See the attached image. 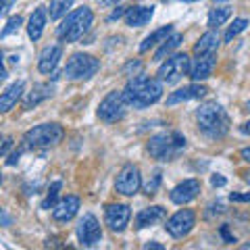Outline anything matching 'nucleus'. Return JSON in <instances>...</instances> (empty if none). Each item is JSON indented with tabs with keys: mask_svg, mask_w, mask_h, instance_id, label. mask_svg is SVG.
Instances as JSON below:
<instances>
[{
	"mask_svg": "<svg viewBox=\"0 0 250 250\" xmlns=\"http://www.w3.org/2000/svg\"><path fill=\"white\" fill-rule=\"evenodd\" d=\"M140 71H142V62L140 61H134V62H127V65H125V73H134V77L136 75H140Z\"/></svg>",
	"mask_w": 250,
	"mask_h": 250,
	"instance_id": "32",
	"label": "nucleus"
},
{
	"mask_svg": "<svg viewBox=\"0 0 250 250\" xmlns=\"http://www.w3.org/2000/svg\"><path fill=\"white\" fill-rule=\"evenodd\" d=\"M194 225H196V213L190 208H182L173 217L167 219L165 229L171 238H184L194 229Z\"/></svg>",
	"mask_w": 250,
	"mask_h": 250,
	"instance_id": "9",
	"label": "nucleus"
},
{
	"mask_svg": "<svg viewBox=\"0 0 250 250\" xmlns=\"http://www.w3.org/2000/svg\"><path fill=\"white\" fill-rule=\"evenodd\" d=\"M125 13H127V9H123V6H119L117 11H113V13H111V17H108V21H117V19L125 17Z\"/></svg>",
	"mask_w": 250,
	"mask_h": 250,
	"instance_id": "37",
	"label": "nucleus"
},
{
	"mask_svg": "<svg viewBox=\"0 0 250 250\" xmlns=\"http://www.w3.org/2000/svg\"><path fill=\"white\" fill-rule=\"evenodd\" d=\"M246 27H248V21H246V19H242V17H240V19H233V23L228 27V31H225V42H231L233 38L240 36Z\"/></svg>",
	"mask_w": 250,
	"mask_h": 250,
	"instance_id": "29",
	"label": "nucleus"
},
{
	"mask_svg": "<svg viewBox=\"0 0 250 250\" xmlns=\"http://www.w3.org/2000/svg\"><path fill=\"white\" fill-rule=\"evenodd\" d=\"M210 184H213V188H223L225 184H228V179H225L223 175H213L210 177Z\"/></svg>",
	"mask_w": 250,
	"mask_h": 250,
	"instance_id": "33",
	"label": "nucleus"
},
{
	"mask_svg": "<svg viewBox=\"0 0 250 250\" xmlns=\"http://www.w3.org/2000/svg\"><path fill=\"white\" fill-rule=\"evenodd\" d=\"M80 210V198L77 196H65L62 200H59L57 205L52 207V217L54 221H71Z\"/></svg>",
	"mask_w": 250,
	"mask_h": 250,
	"instance_id": "16",
	"label": "nucleus"
},
{
	"mask_svg": "<svg viewBox=\"0 0 250 250\" xmlns=\"http://www.w3.org/2000/svg\"><path fill=\"white\" fill-rule=\"evenodd\" d=\"M171 34H173V25H165V27H161V29H156L152 31L150 36H146L144 38V42L140 44V52H148L150 48H154V46H159L165 38H169Z\"/></svg>",
	"mask_w": 250,
	"mask_h": 250,
	"instance_id": "24",
	"label": "nucleus"
},
{
	"mask_svg": "<svg viewBox=\"0 0 250 250\" xmlns=\"http://www.w3.org/2000/svg\"><path fill=\"white\" fill-rule=\"evenodd\" d=\"M6 77H9V71H6V67H4V57H2V52H0V83H2Z\"/></svg>",
	"mask_w": 250,
	"mask_h": 250,
	"instance_id": "36",
	"label": "nucleus"
},
{
	"mask_svg": "<svg viewBox=\"0 0 250 250\" xmlns=\"http://www.w3.org/2000/svg\"><path fill=\"white\" fill-rule=\"evenodd\" d=\"M125 113H127V103L123 98V92H108L103 98V103L98 106V117L104 123H117L121 121Z\"/></svg>",
	"mask_w": 250,
	"mask_h": 250,
	"instance_id": "8",
	"label": "nucleus"
},
{
	"mask_svg": "<svg viewBox=\"0 0 250 250\" xmlns=\"http://www.w3.org/2000/svg\"><path fill=\"white\" fill-rule=\"evenodd\" d=\"M165 215H167V213H165V208L159 207V205L148 207V208H142V210L138 213V217H136V228H138V229L150 228V225L163 221V219H165Z\"/></svg>",
	"mask_w": 250,
	"mask_h": 250,
	"instance_id": "21",
	"label": "nucleus"
},
{
	"mask_svg": "<svg viewBox=\"0 0 250 250\" xmlns=\"http://www.w3.org/2000/svg\"><path fill=\"white\" fill-rule=\"evenodd\" d=\"M229 17H231V9H229V6H217V9H213L208 13V27L217 29L219 25H223V23L228 21Z\"/></svg>",
	"mask_w": 250,
	"mask_h": 250,
	"instance_id": "26",
	"label": "nucleus"
},
{
	"mask_svg": "<svg viewBox=\"0 0 250 250\" xmlns=\"http://www.w3.org/2000/svg\"><path fill=\"white\" fill-rule=\"evenodd\" d=\"M61 57H62V46L61 44L46 46V48L42 50V54H40V59H38V71L44 73V75L52 73L54 69H57Z\"/></svg>",
	"mask_w": 250,
	"mask_h": 250,
	"instance_id": "15",
	"label": "nucleus"
},
{
	"mask_svg": "<svg viewBox=\"0 0 250 250\" xmlns=\"http://www.w3.org/2000/svg\"><path fill=\"white\" fill-rule=\"evenodd\" d=\"M100 6H115L117 2H121V0H96Z\"/></svg>",
	"mask_w": 250,
	"mask_h": 250,
	"instance_id": "42",
	"label": "nucleus"
},
{
	"mask_svg": "<svg viewBox=\"0 0 250 250\" xmlns=\"http://www.w3.org/2000/svg\"><path fill=\"white\" fill-rule=\"evenodd\" d=\"M131 219V208L127 205H108L104 208V221L113 231H123L129 225Z\"/></svg>",
	"mask_w": 250,
	"mask_h": 250,
	"instance_id": "12",
	"label": "nucleus"
},
{
	"mask_svg": "<svg viewBox=\"0 0 250 250\" xmlns=\"http://www.w3.org/2000/svg\"><path fill=\"white\" fill-rule=\"evenodd\" d=\"M229 200L231 202H250V192L248 194H231Z\"/></svg>",
	"mask_w": 250,
	"mask_h": 250,
	"instance_id": "35",
	"label": "nucleus"
},
{
	"mask_svg": "<svg viewBox=\"0 0 250 250\" xmlns=\"http://www.w3.org/2000/svg\"><path fill=\"white\" fill-rule=\"evenodd\" d=\"M221 236L225 238V242H229V244H233V242H236V238H233V236H229V231H228V225H223V228H221Z\"/></svg>",
	"mask_w": 250,
	"mask_h": 250,
	"instance_id": "39",
	"label": "nucleus"
},
{
	"mask_svg": "<svg viewBox=\"0 0 250 250\" xmlns=\"http://www.w3.org/2000/svg\"><path fill=\"white\" fill-rule=\"evenodd\" d=\"M100 69V61L92 54H85V52H75L71 54V59L67 61L65 65V77L71 82H83V80H90L92 75H96Z\"/></svg>",
	"mask_w": 250,
	"mask_h": 250,
	"instance_id": "6",
	"label": "nucleus"
},
{
	"mask_svg": "<svg viewBox=\"0 0 250 250\" xmlns=\"http://www.w3.org/2000/svg\"><path fill=\"white\" fill-rule=\"evenodd\" d=\"M198 194H200L198 179H184L182 184H177L173 190L169 192V198H171V202H175V205H188V202H192Z\"/></svg>",
	"mask_w": 250,
	"mask_h": 250,
	"instance_id": "14",
	"label": "nucleus"
},
{
	"mask_svg": "<svg viewBox=\"0 0 250 250\" xmlns=\"http://www.w3.org/2000/svg\"><path fill=\"white\" fill-rule=\"evenodd\" d=\"M182 40H184V36H182V34H171L169 38H165V40L161 42V46H159V50H156V54H154V61H163L165 57H171V52H173L175 48H179Z\"/></svg>",
	"mask_w": 250,
	"mask_h": 250,
	"instance_id": "25",
	"label": "nucleus"
},
{
	"mask_svg": "<svg viewBox=\"0 0 250 250\" xmlns=\"http://www.w3.org/2000/svg\"><path fill=\"white\" fill-rule=\"evenodd\" d=\"M140 186H142L140 169L136 165H131V163H127L115 179V190L119 194H123V196H134V194H138Z\"/></svg>",
	"mask_w": 250,
	"mask_h": 250,
	"instance_id": "11",
	"label": "nucleus"
},
{
	"mask_svg": "<svg viewBox=\"0 0 250 250\" xmlns=\"http://www.w3.org/2000/svg\"><path fill=\"white\" fill-rule=\"evenodd\" d=\"M196 123L202 136L210 140H221L229 131V115L219 103H205L196 108Z\"/></svg>",
	"mask_w": 250,
	"mask_h": 250,
	"instance_id": "2",
	"label": "nucleus"
},
{
	"mask_svg": "<svg viewBox=\"0 0 250 250\" xmlns=\"http://www.w3.org/2000/svg\"><path fill=\"white\" fill-rule=\"evenodd\" d=\"M154 15V6H129L125 13V23L129 27H144L146 23H150Z\"/></svg>",
	"mask_w": 250,
	"mask_h": 250,
	"instance_id": "19",
	"label": "nucleus"
},
{
	"mask_svg": "<svg viewBox=\"0 0 250 250\" xmlns=\"http://www.w3.org/2000/svg\"><path fill=\"white\" fill-rule=\"evenodd\" d=\"M94 23V13L88 6H80L67 15L62 23L57 27V38L61 42H77L88 34V29Z\"/></svg>",
	"mask_w": 250,
	"mask_h": 250,
	"instance_id": "3",
	"label": "nucleus"
},
{
	"mask_svg": "<svg viewBox=\"0 0 250 250\" xmlns=\"http://www.w3.org/2000/svg\"><path fill=\"white\" fill-rule=\"evenodd\" d=\"M61 188H62L61 182H54V184L48 188V194H46V198L42 200V208H44V210H50L54 205H57V198H59Z\"/></svg>",
	"mask_w": 250,
	"mask_h": 250,
	"instance_id": "28",
	"label": "nucleus"
},
{
	"mask_svg": "<svg viewBox=\"0 0 250 250\" xmlns=\"http://www.w3.org/2000/svg\"><path fill=\"white\" fill-rule=\"evenodd\" d=\"M240 156H242V159H244L246 163H250V146H248V148H242V150H240Z\"/></svg>",
	"mask_w": 250,
	"mask_h": 250,
	"instance_id": "43",
	"label": "nucleus"
},
{
	"mask_svg": "<svg viewBox=\"0 0 250 250\" xmlns=\"http://www.w3.org/2000/svg\"><path fill=\"white\" fill-rule=\"evenodd\" d=\"M21 152H23V150H17V152H13V154L9 156V161H6V163H9V165H15V163H17V161H19V156H21Z\"/></svg>",
	"mask_w": 250,
	"mask_h": 250,
	"instance_id": "41",
	"label": "nucleus"
},
{
	"mask_svg": "<svg viewBox=\"0 0 250 250\" xmlns=\"http://www.w3.org/2000/svg\"><path fill=\"white\" fill-rule=\"evenodd\" d=\"M15 4V0H0V15L9 13V9Z\"/></svg>",
	"mask_w": 250,
	"mask_h": 250,
	"instance_id": "38",
	"label": "nucleus"
},
{
	"mask_svg": "<svg viewBox=\"0 0 250 250\" xmlns=\"http://www.w3.org/2000/svg\"><path fill=\"white\" fill-rule=\"evenodd\" d=\"M246 108H248V111H250V100H248V103H246Z\"/></svg>",
	"mask_w": 250,
	"mask_h": 250,
	"instance_id": "48",
	"label": "nucleus"
},
{
	"mask_svg": "<svg viewBox=\"0 0 250 250\" xmlns=\"http://www.w3.org/2000/svg\"><path fill=\"white\" fill-rule=\"evenodd\" d=\"M182 2H198V0H182Z\"/></svg>",
	"mask_w": 250,
	"mask_h": 250,
	"instance_id": "47",
	"label": "nucleus"
},
{
	"mask_svg": "<svg viewBox=\"0 0 250 250\" xmlns=\"http://www.w3.org/2000/svg\"><path fill=\"white\" fill-rule=\"evenodd\" d=\"M242 248H244V250H250V242H248V244H244V246H242Z\"/></svg>",
	"mask_w": 250,
	"mask_h": 250,
	"instance_id": "46",
	"label": "nucleus"
},
{
	"mask_svg": "<svg viewBox=\"0 0 250 250\" xmlns=\"http://www.w3.org/2000/svg\"><path fill=\"white\" fill-rule=\"evenodd\" d=\"M159 184H161V171H156V173L152 175L150 182L144 186V192H146V194H154V192H156V188H159Z\"/></svg>",
	"mask_w": 250,
	"mask_h": 250,
	"instance_id": "31",
	"label": "nucleus"
},
{
	"mask_svg": "<svg viewBox=\"0 0 250 250\" xmlns=\"http://www.w3.org/2000/svg\"><path fill=\"white\" fill-rule=\"evenodd\" d=\"M246 179H248V182H250V173H246Z\"/></svg>",
	"mask_w": 250,
	"mask_h": 250,
	"instance_id": "49",
	"label": "nucleus"
},
{
	"mask_svg": "<svg viewBox=\"0 0 250 250\" xmlns=\"http://www.w3.org/2000/svg\"><path fill=\"white\" fill-rule=\"evenodd\" d=\"M0 184H2V173H0Z\"/></svg>",
	"mask_w": 250,
	"mask_h": 250,
	"instance_id": "50",
	"label": "nucleus"
},
{
	"mask_svg": "<svg viewBox=\"0 0 250 250\" xmlns=\"http://www.w3.org/2000/svg\"><path fill=\"white\" fill-rule=\"evenodd\" d=\"M73 2H75V0H50V9H48L50 19H61V17H65L67 11L71 9Z\"/></svg>",
	"mask_w": 250,
	"mask_h": 250,
	"instance_id": "27",
	"label": "nucleus"
},
{
	"mask_svg": "<svg viewBox=\"0 0 250 250\" xmlns=\"http://www.w3.org/2000/svg\"><path fill=\"white\" fill-rule=\"evenodd\" d=\"M9 223H11V217L6 215L2 208H0V225H9Z\"/></svg>",
	"mask_w": 250,
	"mask_h": 250,
	"instance_id": "40",
	"label": "nucleus"
},
{
	"mask_svg": "<svg viewBox=\"0 0 250 250\" xmlns=\"http://www.w3.org/2000/svg\"><path fill=\"white\" fill-rule=\"evenodd\" d=\"M163 96V82L159 77H144V75H136L127 82L123 90V98L127 106L131 108H148L150 104H154L156 100H161Z\"/></svg>",
	"mask_w": 250,
	"mask_h": 250,
	"instance_id": "1",
	"label": "nucleus"
},
{
	"mask_svg": "<svg viewBox=\"0 0 250 250\" xmlns=\"http://www.w3.org/2000/svg\"><path fill=\"white\" fill-rule=\"evenodd\" d=\"M219 34L215 29H210V31H207V34H202L200 36V40L194 44V54H215L217 52V48H219Z\"/></svg>",
	"mask_w": 250,
	"mask_h": 250,
	"instance_id": "23",
	"label": "nucleus"
},
{
	"mask_svg": "<svg viewBox=\"0 0 250 250\" xmlns=\"http://www.w3.org/2000/svg\"><path fill=\"white\" fill-rule=\"evenodd\" d=\"M62 136H65V129L59 123L36 125V127H31L23 136V148H48V146L59 144Z\"/></svg>",
	"mask_w": 250,
	"mask_h": 250,
	"instance_id": "5",
	"label": "nucleus"
},
{
	"mask_svg": "<svg viewBox=\"0 0 250 250\" xmlns=\"http://www.w3.org/2000/svg\"><path fill=\"white\" fill-rule=\"evenodd\" d=\"M215 65H217L215 54H198L194 61H190V71H188V75L192 77V82L208 80L215 71Z\"/></svg>",
	"mask_w": 250,
	"mask_h": 250,
	"instance_id": "13",
	"label": "nucleus"
},
{
	"mask_svg": "<svg viewBox=\"0 0 250 250\" xmlns=\"http://www.w3.org/2000/svg\"><path fill=\"white\" fill-rule=\"evenodd\" d=\"M208 90L205 88V85H200V83H192V85H186V88H179L175 90L171 96L167 98V104L169 106H173L177 103H186V100H196V98H202L207 94Z\"/></svg>",
	"mask_w": 250,
	"mask_h": 250,
	"instance_id": "18",
	"label": "nucleus"
},
{
	"mask_svg": "<svg viewBox=\"0 0 250 250\" xmlns=\"http://www.w3.org/2000/svg\"><path fill=\"white\" fill-rule=\"evenodd\" d=\"M23 92H25V82H15L4 92H0V113H9L11 108L21 100Z\"/></svg>",
	"mask_w": 250,
	"mask_h": 250,
	"instance_id": "17",
	"label": "nucleus"
},
{
	"mask_svg": "<svg viewBox=\"0 0 250 250\" xmlns=\"http://www.w3.org/2000/svg\"><path fill=\"white\" fill-rule=\"evenodd\" d=\"M144 248H146V250H148V248H154V250H163L165 246H163V244H156V242H148V244H144Z\"/></svg>",
	"mask_w": 250,
	"mask_h": 250,
	"instance_id": "44",
	"label": "nucleus"
},
{
	"mask_svg": "<svg viewBox=\"0 0 250 250\" xmlns=\"http://www.w3.org/2000/svg\"><path fill=\"white\" fill-rule=\"evenodd\" d=\"M9 148H13V138H4L2 144H0V156H4Z\"/></svg>",
	"mask_w": 250,
	"mask_h": 250,
	"instance_id": "34",
	"label": "nucleus"
},
{
	"mask_svg": "<svg viewBox=\"0 0 250 250\" xmlns=\"http://www.w3.org/2000/svg\"><path fill=\"white\" fill-rule=\"evenodd\" d=\"M75 233H77V240H80V244L85 246V248L96 246L98 242L103 240V229H100V223H98V219L94 217L92 213L83 215L80 219Z\"/></svg>",
	"mask_w": 250,
	"mask_h": 250,
	"instance_id": "10",
	"label": "nucleus"
},
{
	"mask_svg": "<svg viewBox=\"0 0 250 250\" xmlns=\"http://www.w3.org/2000/svg\"><path fill=\"white\" fill-rule=\"evenodd\" d=\"M186 148V138L179 131H161L152 136L146 144V150L150 152L152 159L156 161H173L175 156Z\"/></svg>",
	"mask_w": 250,
	"mask_h": 250,
	"instance_id": "4",
	"label": "nucleus"
},
{
	"mask_svg": "<svg viewBox=\"0 0 250 250\" xmlns=\"http://www.w3.org/2000/svg\"><path fill=\"white\" fill-rule=\"evenodd\" d=\"M240 129H242V134H246V136H250V121H246V123H242V125H240Z\"/></svg>",
	"mask_w": 250,
	"mask_h": 250,
	"instance_id": "45",
	"label": "nucleus"
},
{
	"mask_svg": "<svg viewBox=\"0 0 250 250\" xmlns=\"http://www.w3.org/2000/svg\"><path fill=\"white\" fill-rule=\"evenodd\" d=\"M23 25V17H21V15H15V17H11L9 19V23H6V27L2 29V31H0V38H2V40H4V38H9L11 34H15V31H19V27Z\"/></svg>",
	"mask_w": 250,
	"mask_h": 250,
	"instance_id": "30",
	"label": "nucleus"
},
{
	"mask_svg": "<svg viewBox=\"0 0 250 250\" xmlns=\"http://www.w3.org/2000/svg\"><path fill=\"white\" fill-rule=\"evenodd\" d=\"M52 92H54V88L50 83H34V88L27 92L25 100H23V106H25L27 111H31V108H36L40 103H44L46 98H50Z\"/></svg>",
	"mask_w": 250,
	"mask_h": 250,
	"instance_id": "20",
	"label": "nucleus"
},
{
	"mask_svg": "<svg viewBox=\"0 0 250 250\" xmlns=\"http://www.w3.org/2000/svg\"><path fill=\"white\" fill-rule=\"evenodd\" d=\"M188 71H190V57H188L186 52H179L163 62L159 67V71H156V77H159L163 83H175L182 80L184 75H188Z\"/></svg>",
	"mask_w": 250,
	"mask_h": 250,
	"instance_id": "7",
	"label": "nucleus"
},
{
	"mask_svg": "<svg viewBox=\"0 0 250 250\" xmlns=\"http://www.w3.org/2000/svg\"><path fill=\"white\" fill-rule=\"evenodd\" d=\"M46 19H48V15H46V9L44 6H38V9L31 13L29 17V23H27V34L31 40H40L42 34H44V27H46Z\"/></svg>",
	"mask_w": 250,
	"mask_h": 250,
	"instance_id": "22",
	"label": "nucleus"
}]
</instances>
